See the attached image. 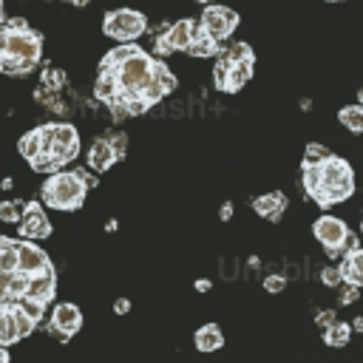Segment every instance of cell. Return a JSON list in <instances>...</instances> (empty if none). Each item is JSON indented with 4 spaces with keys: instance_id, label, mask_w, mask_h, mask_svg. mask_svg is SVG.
<instances>
[{
    "instance_id": "4dcf8cb0",
    "label": "cell",
    "mask_w": 363,
    "mask_h": 363,
    "mask_svg": "<svg viewBox=\"0 0 363 363\" xmlns=\"http://www.w3.org/2000/svg\"><path fill=\"white\" fill-rule=\"evenodd\" d=\"M352 301H357V286L346 284V289L340 292V303H352Z\"/></svg>"
},
{
    "instance_id": "f35d334b",
    "label": "cell",
    "mask_w": 363,
    "mask_h": 363,
    "mask_svg": "<svg viewBox=\"0 0 363 363\" xmlns=\"http://www.w3.org/2000/svg\"><path fill=\"white\" fill-rule=\"evenodd\" d=\"M9 241H11V238H6V235H0V250H3V247H6Z\"/></svg>"
},
{
    "instance_id": "d6986e66",
    "label": "cell",
    "mask_w": 363,
    "mask_h": 363,
    "mask_svg": "<svg viewBox=\"0 0 363 363\" xmlns=\"http://www.w3.org/2000/svg\"><path fill=\"white\" fill-rule=\"evenodd\" d=\"M20 335H17V323H14V312H11V303L9 306H0V346H11L17 343Z\"/></svg>"
},
{
    "instance_id": "9c48e42d",
    "label": "cell",
    "mask_w": 363,
    "mask_h": 363,
    "mask_svg": "<svg viewBox=\"0 0 363 363\" xmlns=\"http://www.w3.org/2000/svg\"><path fill=\"white\" fill-rule=\"evenodd\" d=\"M199 34H201V26H199V20H190V17H184V20L173 23V26H167L164 31H159V34H156L153 51H156L159 57H164V54H173V51H184V54H187V48L196 43V37H199Z\"/></svg>"
},
{
    "instance_id": "d590c367",
    "label": "cell",
    "mask_w": 363,
    "mask_h": 363,
    "mask_svg": "<svg viewBox=\"0 0 363 363\" xmlns=\"http://www.w3.org/2000/svg\"><path fill=\"white\" fill-rule=\"evenodd\" d=\"M230 213H233V207H230V204H224V207H221V218H230Z\"/></svg>"
},
{
    "instance_id": "d6a6232c",
    "label": "cell",
    "mask_w": 363,
    "mask_h": 363,
    "mask_svg": "<svg viewBox=\"0 0 363 363\" xmlns=\"http://www.w3.org/2000/svg\"><path fill=\"white\" fill-rule=\"evenodd\" d=\"M332 320H335V312H320V318H318V323H320V326H329Z\"/></svg>"
},
{
    "instance_id": "7bdbcfd3",
    "label": "cell",
    "mask_w": 363,
    "mask_h": 363,
    "mask_svg": "<svg viewBox=\"0 0 363 363\" xmlns=\"http://www.w3.org/2000/svg\"><path fill=\"white\" fill-rule=\"evenodd\" d=\"M329 3H340V0H329Z\"/></svg>"
},
{
    "instance_id": "b9f144b4",
    "label": "cell",
    "mask_w": 363,
    "mask_h": 363,
    "mask_svg": "<svg viewBox=\"0 0 363 363\" xmlns=\"http://www.w3.org/2000/svg\"><path fill=\"white\" fill-rule=\"evenodd\" d=\"M360 105H363V91H360Z\"/></svg>"
},
{
    "instance_id": "e0dca14e",
    "label": "cell",
    "mask_w": 363,
    "mask_h": 363,
    "mask_svg": "<svg viewBox=\"0 0 363 363\" xmlns=\"http://www.w3.org/2000/svg\"><path fill=\"white\" fill-rule=\"evenodd\" d=\"M284 207H286V196L284 193H267V196H258L255 201H252V210L258 213V216H264V218H269V221H278L281 218V213H284Z\"/></svg>"
},
{
    "instance_id": "603a6c76",
    "label": "cell",
    "mask_w": 363,
    "mask_h": 363,
    "mask_svg": "<svg viewBox=\"0 0 363 363\" xmlns=\"http://www.w3.org/2000/svg\"><path fill=\"white\" fill-rule=\"evenodd\" d=\"M23 210H26V201H20V199L0 201V221H6V224L20 221V218H23Z\"/></svg>"
},
{
    "instance_id": "8fae6325",
    "label": "cell",
    "mask_w": 363,
    "mask_h": 363,
    "mask_svg": "<svg viewBox=\"0 0 363 363\" xmlns=\"http://www.w3.org/2000/svg\"><path fill=\"white\" fill-rule=\"evenodd\" d=\"M14 247H17V272L20 275L28 278V275H37L43 269H51V258L45 255V250L37 241L23 238V241H14Z\"/></svg>"
},
{
    "instance_id": "7402d4cb",
    "label": "cell",
    "mask_w": 363,
    "mask_h": 363,
    "mask_svg": "<svg viewBox=\"0 0 363 363\" xmlns=\"http://www.w3.org/2000/svg\"><path fill=\"white\" fill-rule=\"evenodd\" d=\"M20 153H23V159L26 162H31V159H37L40 153H43V145H40V128H34V130H28V133H23V139H20Z\"/></svg>"
},
{
    "instance_id": "f1b7e54d",
    "label": "cell",
    "mask_w": 363,
    "mask_h": 363,
    "mask_svg": "<svg viewBox=\"0 0 363 363\" xmlns=\"http://www.w3.org/2000/svg\"><path fill=\"white\" fill-rule=\"evenodd\" d=\"M320 281H323L326 286H340V284H343V275H340V269H335V267H326V269L320 272Z\"/></svg>"
},
{
    "instance_id": "30bf717a",
    "label": "cell",
    "mask_w": 363,
    "mask_h": 363,
    "mask_svg": "<svg viewBox=\"0 0 363 363\" xmlns=\"http://www.w3.org/2000/svg\"><path fill=\"white\" fill-rule=\"evenodd\" d=\"M238 23H241L238 11L230 9V6H218V3H207L204 11H201V17H199L201 31H204L210 40H216V43H224V40L238 28Z\"/></svg>"
},
{
    "instance_id": "60d3db41",
    "label": "cell",
    "mask_w": 363,
    "mask_h": 363,
    "mask_svg": "<svg viewBox=\"0 0 363 363\" xmlns=\"http://www.w3.org/2000/svg\"><path fill=\"white\" fill-rule=\"evenodd\" d=\"M196 3H204V6H207V3H210V0H196Z\"/></svg>"
},
{
    "instance_id": "ab89813d",
    "label": "cell",
    "mask_w": 363,
    "mask_h": 363,
    "mask_svg": "<svg viewBox=\"0 0 363 363\" xmlns=\"http://www.w3.org/2000/svg\"><path fill=\"white\" fill-rule=\"evenodd\" d=\"M71 3H74V6H85L88 0H71Z\"/></svg>"
},
{
    "instance_id": "f546056e",
    "label": "cell",
    "mask_w": 363,
    "mask_h": 363,
    "mask_svg": "<svg viewBox=\"0 0 363 363\" xmlns=\"http://www.w3.org/2000/svg\"><path fill=\"white\" fill-rule=\"evenodd\" d=\"M284 286H286V278L284 275H267L264 278V289L267 292H281Z\"/></svg>"
},
{
    "instance_id": "83f0119b",
    "label": "cell",
    "mask_w": 363,
    "mask_h": 363,
    "mask_svg": "<svg viewBox=\"0 0 363 363\" xmlns=\"http://www.w3.org/2000/svg\"><path fill=\"white\" fill-rule=\"evenodd\" d=\"M105 139H108V145L113 147V153H116V156L122 159V156H125V150H128V136H125V133H116V130H113V133H108Z\"/></svg>"
},
{
    "instance_id": "74e56055",
    "label": "cell",
    "mask_w": 363,
    "mask_h": 363,
    "mask_svg": "<svg viewBox=\"0 0 363 363\" xmlns=\"http://www.w3.org/2000/svg\"><path fill=\"white\" fill-rule=\"evenodd\" d=\"M354 329H357V332H363V318H357V320H354Z\"/></svg>"
},
{
    "instance_id": "5b68a950",
    "label": "cell",
    "mask_w": 363,
    "mask_h": 363,
    "mask_svg": "<svg viewBox=\"0 0 363 363\" xmlns=\"http://www.w3.org/2000/svg\"><path fill=\"white\" fill-rule=\"evenodd\" d=\"M40 196H43V204L68 213L82 207L88 196V182L79 176V170H57L43 182Z\"/></svg>"
},
{
    "instance_id": "d4e9b609",
    "label": "cell",
    "mask_w": 363,
    "mask_h": 363,
    "mask_svg": "<svg viewBox=\"0 0 363 363\" xmlns=\"http://www.w3.org/2000/svg\"><path fill=\"white\" fill-rule=\"evenodd\" d=\"M11 312H14V323H17V335H20V340L26 337V335H31L34 332V326H37V320L31 318V315H26L17 303H11Z\"/></svg>"
},
{
    "instance_id": "8d00e7d4",
    "label": "cell",
    "mask_w": 363,
    "mask_h": 363,
    "mask_svg": "<svg viewBox=\"0 0 363 363\" xmlns=\"http://www.w3.org/2000/svg\"><path fill=\"white\" fill-rule=\"evenodd\" d=\"M3 20H6V6H3V0H0V26H3Z\"/></svg>"
},
{
    "instance_id": "4316f807",
    "label": "cell",
    "mask_w": 363,
    "mask_h": 363,
    "mask_svg": "<svg viewBox=\"0 0 363 363\" xmlns=\"http://www.w3.org/2000/svg\"><path fill=\"white\" fill-rule=\"evenodd\" d=\"M28 164H31L34 170H40V173H48V176H51V173H57V170L62 167L51 153H40V156H37V159H31Z\"/></svg>"
},
{
    "instance_id": "cb8c5ba5",
    "label": "cell",
    "mask_w": 363,
    "mask_h": 363,
    "mask_svg": "<svg viewBox=\"0 0 363 363\" xmlns=\"http://www.w3.org/2000/svg\"><path fill=\"white\" fill-rule=\"evenodd\" d=\"M329 156H332V153H329L323 145L312 142V145H306V150H303V167H315V164H323Z\"/></svg>"
},
{
    "instance_id": "836d02e7",
    "label": "cell",
    "mask_w": 363,
    "mask_h": 363,
    "mask_svg": "<svg viewBox=\"0 0 363 363\" xmlns=\"http://www.w3.org/2000/svg\"><path fill=\"white\" fill-rule=\"evenodd\" d=\"M0 363H9V349L6 346H0Z\"/></svg>"
},
{
    "instance_id": "e575fe53",
    "label": "cell",
    "mask_w": 363,
    "mask_h": 363,
    "mask_svg": "<svg viewBox=\"0 0 363 363\" xmlns=\"http://www.w3.org/2000/svg\"><path fill=\"white\" fill-rule=\"evenodd\" d=\"M9 303H14V301H11L6 292H0V306H9Z\"/></svg>"
},
{
    "instance_id": "ba28073f",
    "label": "cell",
    "mask_w": 363,
    "mask_h": 363,
    "mask_svg": "<svg viewBox=\"0 0 363 363\" xmlns=\"http://www.w3.org/2000/svg\"><path fill=\"white\" fill-rule=\"evenodd\" d=\"M312 233H315V238L320 241V247H323L329 255H340V252L354 250V235L349 233L346 221L337 218V216H320V218L312 224Z\"/></svg>"
},
{
    "instance_id": "7c38bea8",
    "label": "cell",
    "mask_w": 363,
    "mask_h": 363,
    "mask_svg": "<svg viewBox=\"0 0 363 363\" xmlns=\"http://www.w3.org/2000/svg\"><path fill=\"white\" fill-rule=\"evenodd\" d=\"M17 224H20V235L28 238V241H40V238L51 235V221H48L43 204H37V201H26L23 218Z\"/></svg>"
},
{
    "instance_id": "52a82bcc",
    "label": "cell",
    "mask_w": 363,
    "mask_h": 363,
    "mask_svg": "<svg viewBox=\"0 0 363 363\" xmlns=\"http://www.w3.org/2000/svg\"><path fill=\"white\" fill-rule=\"evenodd\" d=\"M102 31L116 43H136L147 31V17L136 9H111L102 20Z\"/></svg>"
},
{
    "instance_id": "7a4b0ae2",
    "label": "cell",
    "mask_w": 363,
    "mask_h": 363,
    "mask_svg": "<svg viewBox=\"0 0 363 363\" xmlns=\"http://www.w3.org/2000/svg\"><path fill=\"white\" fill-rule=\"evenodd\" d=\"M43 60V34L23 17L3 20L0 26V74L26 77Z\"/></svg>"
},
{
    "instance_id": "4fadbf2b",
    "label": "cell",
    "mask_w": 363,
    "mask_h": 363,
    "mask_svg": "<svg viewBox=\"0 0 363 363\" xmlns=\"http://www.w3.org/2000/svg\"><path fill=\"white\" fill-rule=\"evenodd\" d=\"M79 326H82V312H79V306H77V303L62 301V303H57V306L51 309V329H54V332H60L62 337L77 335V332H79Z\"/></svg>"
},
{
    "instance_id": "ac0fdd59",
    "label": "cell",
    "mask_w": 363,
    "mask_h": 363,
    "mask_svg": "<svg viewBox=\"0 0 363 363\" xmlns=\"http://www.w3.org/2000/svg\"><path fill=\"white\" fill-rule=\"evenodd\" d=\"M193 343H196L199 352H216V349L224 346V335H221V329H218L216 323H204V326L196 332Z\"/></svg>"
},
{
    "instance_id": "277c9868",
    "label": "cell",
    "mask_w": 363,
    "mask_h": 363,
    "mask_svg": "<svg viewBox=\"0 0 363 363\" xmlns=\"http://www.w3.org/2000/svg\"><path fill=\"white\" fill-rule=\"evenodd\" d=\"M252 65H255V54L247 43H233V45L221 48L216 57V68H213L216 88L224 94H235L238 88H244L250 82Z\"/></svg>"
},
{
    "instance_id": "6da1fadb",
    "label": "cell",
    "mask_w": 363,
    "mask_h": 363,
    "mask_svg": "<svg viewBox=\"0 0 363 363\" xmlns=\"http://www.w3.org/2000/svg\"><path fill=\"white\" fill-rule=\"evenodd\" d=\"M156 57L142 51L133 43L113 45L102 60H99V74L111 82L113 94L105 102L116 119L122 116H139L147 111L145 105V91L153 82L156 74Z\"/></svg>"
},
{
    "instance_id": "2e32d148",
    "label": "cell",
    "mask_w": 363,
    "mask_h": 363,
    "mask_svg": "<svg viewBox=\"0 0 363 363\" xmlns=\"http://www.w3.org/2000/svg\"><path fill=\"white\" fill-rule=\"evenodd\" d=\"M337 269L343 275V284L363 286V250H349Z\"/></svg>"
},
{
    "instance_id": "ffe728a7",
    "label": "cell",
    "mask_w": 363,
    "mask_h": 363,
    "mask_svg": "<svg viewBox=\"0 0 363 363\" xmlns=\"http://www.w3.org/2000/svg\"><path fill=\"white\" fill-rule=\"evenodd\" d=\"M349 337H352V326L343 323V320H332V323L323 329V340H326V346L340 349V346L349 343Z\"/></svg>"
},
{
    "instance_id": "8992f818",
    "label": "cell",
    "mask_w": 363,
    "mask_h": 363,
    "mask_svg": "<svg viewBox=\"0 0 363 363\" xmlns=\"http://www.w3.org/2000/svg\"><path fill=\"white\" fill-rule=\"evenodd\" d=\"M40 145L43 153H51L60 164H68L79 153V133L68 122H45L40 125Z\"/></svg>"
},
{
    "instance_id": "1f68e13d",
    "label": "cell",
    "mask_w": 363,
    "mask_h": 363,
    "mask_svg": "<svg viewBox=\"0 0 363 363\" xmlns=\"http://www.w3.org/2000/svg\"><path fill=\"white\" fill-rule=\"evenodd\" d=\"M113 309H116V312H119V315H125V312H128V309H130V301H125V298H119V301H116V303H113Z\"/></svg>"
},
{
    "instance_id": "5bb4252c",
    "label": "cell",
    "mask_w": 363,
    "mask_h": 363,
    "mask_svg": "<svg viewBox=\"0 0 363 363\" xmlns=\"http://www.w3.org/2000/svg\"><path fill=\"white\" fill-rule=\"evenodd\" d=\"M54 292H57V275H54V267H51V269H43L37 275H28V284H26L23 298L45 306L54 298Z\"/></svg>"
},
{
    "instance_id": "44dd1931",
    "label": "cell",
    "mask_w": 363,
    "mask_h": 363,
    "mask_svg": "<svg viewBox=\"0 0 363 363\" xmlns=\"http://www.w3.org/2000/svg\"><path fill=\"white\" fill-rule=\"evenodd\" d=\"M340 125L352 133H363V105H343L337 113Z\"/></svg>"
},
{
    "instance_id": "3957f363",
    "label": "cell",
    "mask_w": 363,
    "mask_h": 363,
    "mask_svg": "<svg viewBox=\"0 0 363 363\" xmlns=\"http://www.w3.org/2000/svg\"><path fill=\"white\" fill-rule=\"evenodd\" d=\"M303 187L318 207H332L354 193V173L340 156H329L323 164L303 167Z\"/></svg>"
},
{
    "instance_id": "484cf974",
    "label": "cell",
    "mask_w": 363,
    "mask_h": 363,
    "mask_svg": "<svg viewBox=\"0 0 363 363\" xmlns=\"http://www.w3.org/2000/svg\"><path fill=\"white\" fill-rule=\"evenodd\" d=\"M0 272H17V247H14V241H9L0 250Z\"/></svg>"
},
{
    "instance_id": "9a60e30c",
    "label": "cell",
    "mask_w": 363,
    "mask_h": 363,
    "mask_svg": "<svg viewBox=\"0 0 363 363\" xmlns=\"http://www.w3.org/2000/svg\"><path fill=\"white\" fill-rule=\"evenodd\" d=\"M116 162H119V156L113 153V147L108 145V139H105V136L91 142V147H88V167H91V170L105 173V170H111Z\"/></svg>"
}]
</instances>
